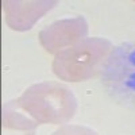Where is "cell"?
Instances as JSON below:
<instances>
[{
    "label": "cell",
    "mask_w": 135,
    "mask_h": 135,
    "mask_svg": "<svg viewBox=\"0 0 135 135\" xmlns=\"http://www.w3.org/2000/svg\"><path fill=\"white\" fill-rule=\"evenodd\" d=\"M39 123L20 108L16 100L8 101L3 107V127L4 130L20 131L25 135H34Z\"/></svg>",
    "instance_id": "8992f818"
},
{
    "label": "cell",
    "mask_w": 135,
    "mask_h": 135,
    "mask_svg": "<svg viewBox=\"0 0 135 135\" xmlns=\"http://www.w3.org/2000/svg\"><path fill=\"white\" fill-rule=\"evenodd\" d=\"M16 101L39 124H65L77 111V99L73 91L57 81L34 84Z\"/></svg>",
    "instance_id": "6da1fadb"
},
{
    "label": "cell",
    "mask_w": 135,
    "mask_h": 135,
    "mask_svg": "<svg viewBox=\"0 0 135 135\" xmlns=\"http://www.w3.org/2000/svg\"><path fill=\"white\" fill-rule=\"evenodd\" d=\"M100 74L109 96L135 109V41L115 46Z\"/></svg>",
    "instance_id": "3957f363"
},
{
    "label": "cell",
    "mask_w": 135,
    "mask_h": 135,
    "mask_svg": "<svg viewBox=\"0 0 135 135\" xmlns=\"http://www.w3.org/2000/svg\"><path fill=\"white\" fill-rule=\"evenodd\" d=\"M57 4V0H6V22L15 31H27Z\"/></svg>",
    "instance_id": "5b68a950"
},
{
    "label": "cell",
    "mask_w": 135,
    "mask_h": 135,
    "mask_svg": "<svg viewBox=\"0 0 135 135\" xmlns=\"http://www.w3.org/2000/svg\"><path fill=\"white\" fill-rule=\"evenodd\" d=\"M51 135H99L93 128L81 124H65L55 130Z\"/></svg>",
    "instance_id": "52a82bcc"
},
{
    "label": "cell",
    "mask_w": 135,
    "mask_h": 135,
    "mask_svg": "<svg viewBox=\"0 0 135 135\" xmlns=\"http://www.w3.org/2000/svg\"><path fill=\"white\" fill-rule=\"evenodd\" d=\"M88 31V22L84 16L55 20L39 32V43L47 53L57 54L85 39Z\"/></svg>",
    "instance_id": "277c9868"
},
{
    "label": "cell",
    "mask_w": 135,
    "mask_h": 135,
    "mask_svg": "<svg viewBox=\"0 0 135 135\" xmlns=\"http://www.w3.org/2000/svg\"><path fill=\"white\" fill-rule=\"evenodd\" d=\"M114 47L112 42L105 38H85L55 54L51 65L53 73L68 83L86 81L101 73Z\"/></svg>",
    "instance_id": "7a4b0ae2"
}]
</instances>
